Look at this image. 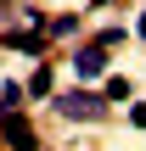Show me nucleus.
Listing matches in <instances>:
<instances>
[{
	"label": "nucleus",
	"mask_w": 146,
	"mask_h": 151,
	"mask_svg": "<svg viewBox=\"0 0 146 151\" xmlns=\"http://www.w3.org/2000/svg\"><path fill=\"white\" fill-rule=\"evenodd\" d=\"M45 28H51V34H56V39H68V34H79V17H73V11H68V17H56V22H45Z\"/></svg>",
	"instance_id": "nucleus-8"
},
{
	"label": "nucleus",
	"mask_w": 146,
	"mask_h": 151,
	"mask_svg": "<svg viewBox=\"0 0 146 151\" xmlns=\"http://www.w3.org/2000/svg\"><path fill=\"white\" fill-rule=\"evenodd\" d=\"M73 73H79V78H101V73H107V50H101V45H84V50L73 56Z\"/></svg>",
	"instance_id": "nucleus-3"
},
{
	"label": "nucleus",
	"mask_w": 146,
	"mask_h": 151,
	"mask_svg": "<svg viewBox=\"0 0 146 151\" xmlns=\"http://www.w3.org/2000/svg\"><path fill=\"white\" fill-rule=\"evenodd\" d=\"M101 101H129V78H124V73H113V78H107V90H101Z\"/></svg>",
	"instance_id": "nucleus-6"
},
{
	"label": "nucleus",
	"mask_w": 146,
	"mask_h": 151,
	"mask_svg": "<svg viewBox=\"0 0 146 151\" xmlns=\"http://www.w3.org/2000/svg\"><path fill=\"white\" fill-rule=\"evenodd\" d=\"M0 140H6L11 151H34V146H39V140H34V129H28V118H23L17 106H6V112H0Z\"/></svg>",
	"instance_id": "nucleus-2"
},
{
	"label": "nucleus",
	"mask_w": 146,
	"mask_h": 151,
	"mask_svg": "<svg viewBox=\"0 0 146 151\" xmlns=\"http://www.w3.org/2000/svg\"><path fill=\"white\" fill-rule=\"evenodd\" d=\"M90 6H96V11H101V6H113V0H90Z\"/></svg>",
	"instance_id": "nucleus-11"
},
{
	"label": "nucleus",
	"mask_w": 146,
	"mask_h": 151,
	"mask_svg": "<svg viewBox=\"0 0 146 151\" xmlns=\"http://www.w3.org/2000/svg\"><path fill=\"white\" fill-rule=\"evenodd\" d=\"M141 34H146V17H141Z\"/></svg>",
	"instance_id": "nucleus-12"
},
{
	"label": "nucleus",
	"mask_w": 146,
	"mask_h": 151,
	"mask_svg": "<svg viewBox=\"0 0 146 151\" xmlns=\"http://www.w3.org/2000/svg\"><path fill=\"white\" fill-rule=\"evenodd\" d=\"M124 39H129V28H118V22H113V28H101V34H96V45H101V50H113V45H124Z\"/></svg>",
	"instance_id": "nucleus-7"
},
{
	"label": "nucleus",
	"mask_w": 146,
	"mask_h": 151,
	"mask_svg": "<svg viewBox=\"0 0 146 151\" xmlns=\"http://www.w3.org/2000/svg\"><path fill=\"white\" fill-rule=\"evenodd\" d=\"M23 95H51V67H34V78L23 84Z\"/></svg>",
	"instance_id": "nucleus-5"
},
{
	"label": "nucleus",
	"mask_w": 146,
	"mask_h": 151,
	"mask_svg": "<svg viewBox=\"0 0 146 151\" xmlns=\"http://www.w3.org/2000/svg\"><path fill=\"white\" fill-rule=\"evenodd\" d=\"M0 112H6V106H0Z\"/></svg>",
	"instance_id": "nucleus-13"
},
{
	"label": "nucleus",
	"mask_w": 146,
	"mask_h": 151,
	"mask_svg": "<svg viewBox=\"0 0 146 151\" xmlns=\"http://www.w3.org/2000/svg\"><path fill=\"white\" fill-rule=\"evenodd\" d=\"M0 106H23V84H0Z\"/></svg>",
	"instance_id": "nucleus-9"
},
{
	"label": "nucleus",
	"mask_w": 146,
	"mask_h": 151,
	"mask_svg": "<svg viewBox=\"0 0 146 151\" xmlns=\"http://www.w3.org/2000/svg\"><path fill=\"white\" fill-rule=\"evenodd\" d=\"M56 112H62V118H101L107 101H101L96 90H68V95H56Z\"/></svg>",
	"instance_id": "nucleus-1"
},
{
	"label": "nucleus",
	"mask_w": 146,
	"mask_h": 151,
	"mask_svg": "<svg viewBox=\"0 0 146 151\" xmlns=\"http://www.w3.org/2000/svg\"><path fill=\"white\" fill-rule=\"evenodd\" d=\"M6 45H11V50H28V56H39V45H45V39H39L34 28H11V34H6Z\"/></svg>",
	"instance_id": "nucleus-4"
},
{
	"label": "nucleus",
	"mask_w": 146,
	"mask_h": 151,
	"mask_svg": "<svg viewBox=\"0 0 146 151\" xmlns=\"http://www.w3.org/2000/svg\"><path fill=\"white\" fill-rule=\"evenodd\" d=\"M129 123H135V129H146V106H129Z\"/></svg>",
	"instance_id": "nucleus-10"
}]
</instances>
